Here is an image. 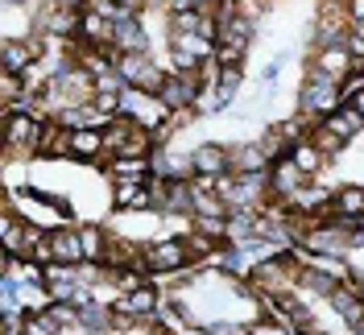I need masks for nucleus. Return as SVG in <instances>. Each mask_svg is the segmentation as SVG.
I'll return each mask as SVG.
<instances>
[{"label":"nucleus","instance_id":"f257e3e1","mask_svg":"<svg viewBox=\"0 0 364 335\" xmlns=\"http://www.w3.org/2000/svg\"><path fill=\"white\" fill-rule=\"evenodd\" d=\"M116 70L124 75V83H129V87L145 91V95L161 91V83H166V75H158V70H154V63H149L145 54H124V58L116 63Z\"/></svg>","mask_w":364,"mask_h":335},{"label":"nucleus","instance_id":"f03ea898","mask_svg":"<svg viewBox=\"0 0 364 335\" xmlns=\"http://www.w3.org/2000/svg\"><path fill=\"white\" fill-rule=\"evenodd\" d=\"M336 100H340L336 75H311V83L302 87V108L306 112H331Z\"/></svg>","mask_w":364,"mask_h":335},{"label":"nucleus","instance_id":"7ed1b4c3","mask_svg":"<svg viewBox=\"0 0 364 335\" xmlns=\"http://www.w3.org/2000/svg\"><path fill=\"white\" fill-rule=\"evenodd\" d=\"M186 104H195V83H191V75H170V79L161 83V108L182 112Z\"/></svg>","mask_w":364,"mask_h":335},{"label":"nucleus","instance_id":"20e7f679","mask_svg":"<svg viewBox=\"0 0 364 335\" xmlns=\"http://www.w3.org/2000/svg\"><path fill=\"white\" fill-rule=\"evenodd\" d=\"M191 170H195V174H211V179L224 174L228 170V149L224 145H199V149L191 154Z\"/></svg>","mask_w":364,"mask_h":335},{"label":"nucleus","instance_id":"39448f33","mask_svg":"<svg viewBox=\"0 0 364 335\" xmlns=\"http://www.w3.org/2000/svg\"><path fill=\"white\" fill-rule=\"evenodd\" d=\"M9 141H13L17 149H33V145L42 141V124H38V120H29V116L9 112Z\"/></svg>","mask_w":364,"mask_h":335},{"label":"nucleus","instance_id":"423d86ee","mask_svg":"<svg viewBox=\"0 0 364 335\" xmlns=\"http://www.w3.org/2000/svg\"><path fill=\"white\" fill-rule=\"evenodd\" d=\"M145 261L154 269H178L186 261V245H178V240H158V245H149Z\"/></svg>","mask_w":364,"mask_h":335},{"label":"nucleus","instance_id":"0eeeda50","mask_svg":"<svg viewBox=\"0 0 364 335\" xmlns=\"http://www.w3.org/2000/svg\"><path fill=\"white\" fill-rule=\"evenodd\" d=\"M364 129V116L356 108H340L336 116H327V124H323V133L340 137V141H348V137H356Z\"/></svg>","mask_w":364,"mask_h":335},{"label":"nucleus","instance_id":"6e6552de","mask_svg":"<svg viewBox=\"0 0 364 335\" xmlns=\"http://www.w3.org/2000/svg\"><path fill=\"white\" fill-rule=\"evenodd\" d=\"M50 245H54V257L63 265H75L83 257V236H75V232H50Z\"/></svg>","mask_w":364,"mask_h":335},{"label":"nucleus","instance_id":"1a4fd4ad","mask_svg":"<svg viewBox=\"0 0 364 335\" xmlns=\"http://www.w3.org/2000/svg\"><path fill=\"white\" fill-rule=\"evenodd\" d=\"M116 42H120V50H129V54H141L145 50V33H141V25L133 17H116Z\"/></svg>","mask_w":364,"mask_h":335},{"label":"nucleus","instance_id":"9d476101","mask_svg":"<svg viewBox=\"0 0 364 335\" xmlns=\"http://www.w3.org/2000/svg\"><path fill=\"white\" fill-rule=\"evenodd\" d=\"M302 170L294 166V157H286V161H277V174H273V191L277 195H294L298 186H302Z\"/></svg>","mask_w":364,"mask_h":335},{"label":"nucleus","instance_id":"9b49d317","mask_svg":"<svg viewBox=\"0 0 364 335\" xmlns=\"http://www.w3.org/2000/svg\"><path fill=\"white\" fill-rule=\"evenodd\" d=\"M38 54H33V46L29 42H4V70L9 75H17V70H29Z\"/></svg>","mask_w":364,"mask_h":335},{"label":"nucleus","instance_id":"f8f14e48","mask_svg":"<svg viewBox=\"0 0 364 335\" xmlns=\"http://www.w3.org/2000/svg\"><path fill=\"white\" fill-rule=\"evenodd\" d=\"M116 307H120V314H129V319H136V314H149L154 307H158V294L141 286V290H133L129 298H120Z\"/></svg>","mask_w":364,"mask_h":335},{"label":"nucleus","instance_id":"ddd939ff","mask_svg":"<svg viewBox=\"0 0 364 335\" xmlns=\"http://www.w3.org/2000/svg\"><path fill=\"white\" fill-rule=\"evenodd\" d=\"M104 149V133H95V129H75L70 133V154L75 157H95Z\"/></svg>","mask_w":364,"mask_h":335},{"label":"nucleus","instance_id":"4468645a","mask_svg":"<svg viewBox=\"0 0 364 335\" xmlns=\"http://www.w3.org/2000/svg\"><path fill=\"white\" fill-rule=\"evenodd\" d=\"M331 302H336V311H340L343 319L352 323V327H360V323H364V302H360V298H356L352 290H340V286H336Z\"/></svg>","mask_w":364,"mask_h":335},{"label":"nucleus","instance_id":"2eb2a0df","mask_svg":"<svg viewBox=\"0 0 364 335\" xmlns=\"http://www.w3.org/2000/svg\"><path fill=\"white\" fill-rule=\"evenodd\" d=\"M116 203L141 211V207H149V203H154V191H145V186H136V182H120V186H116Z\"/></svg>","mask_w":364,"mask_h":335},{"label":"nucleus","instance_id":"dca6fc26","mask_svg":"<svg viewBox=\"0 0 364 335\" xmlns=\"http://www.w3.org/2000/svg\"><path fill=\"white\" fill-rule=\"evenodd\" d=\"M112 174L120 182H141V179H145V161H136V157H133V161H116Z\"/></svg>","mask_w":364,"mask_h":335},{"label":"nucleus","instance_id":"f3484780","mask_svg":"<svg viewBox=\"0 0 364 335\" xmlns=\"http://www.w3.org/2000/svg\"><path fill=\"white\" fill-rule=\"evenodd\" d=\"M79 323H87V327H108L112 314L104 311V307H95V302H87V307H79Z\"/></svg>","mask_w":364,"mask_h":335},{"label":"nucleus","instance_id":"a211bd4d","mask_svg":"<svg viewBox=\"0 0 364 335\" xmlns=\"http://www.w3.org/2000/svg\"><path fill=\"white\" fill-rule=\"evenodd\" d=\"M54 331H58V323L50 314H29L25 319V335H54Z\"/></svg>","mask_w":364,"mask_h":335},{"label":"nucleus","instance_id":"6ab92c4d","mask_svg":"<svg viewBox=\"0 0 364 335\" xmlns=\"http://www.w3.org/2000/svg\"><path fill=\"white\" fill-rule=\"evenodd\" d=\"M318 161H323V154H318L315 145H298V149H294V166L302 170V174H306V170H315Z\"/></svg>","mask_w":364,"mask_h":335},{"label":"nucleus","instance_id":"aec40b11","mask_svg":"<svg viewBox=\"0 0 364 335\" xmlns=\"http://www.w3.org/2000/svg\"><path fill=\"white\" fill-rule=\"evenodd\" d=\"M336 203H340L343 216H364V191H343Z\"/></svg>","mask_w":364,"mask_h":335},{"label":"nucleus","instance_id":"412c9836","mask_svg":"<svg viewBox=\"0 0 364 335\" xmlns=\"http://www.w3.org/2000/svg\"><path fill=\"white\" fill-rule=\"evenodd\" d=\"M215 87L232 100V91L240 87V67H220V83H215Z\"/></svg>","mask_w":364,"mask_h":335},{"label":"nucleus","instance_id":"4be33fe9","mask_svg":"<svg viewBox=\"0 0 364 335\" xmlns=\"http://www.w3.org/2000/svg\"><path fill=\"white\" fill-rule=\"evenodd\" d=\"M79 236H83V257H100V248H104L100 232H95V228H87V232H79Z\"/></svg>","mask_w":364,"mask_h":335},{"label":"nucleus","instance_id":"5701e85b","mask_svg":"<svg viewBox=\"0 0 364 335\" xmlns=\"http://www.w3.org/2000/svg\"><path fill=\"white\" fill-rule=\"evenodd\" d=\"M323 67H327L331 75H336V79H340V70L348 67V58H343L340 50H327V54H323Z\"/></svg>","mask_w":364,"mask_h":335},{"label":"nucleus","instance_id":"b1692460","mask_svg":"<svg viewBox=\"0 0 364 335\" xmlns=\"http://www.w3.org/2000/svg\"><path fill=\"white\" fill-rule=\"evenodd\" d=\"M46 314H50L58 327H67V323H75V319H79V311H70V307H50Z\"/></svg>","mask_w":364,"mask_h":335},{"label":"nucleus","instance_id":"393cba45","mask_svg":"<svg viewBox=\"0 0 364 335\" xmlns=\"http://www.w3.org/2000/svg\"><path fill=\"white\" fill-rule=\"evenodd\" d=\"M13 95H17V75H9V79H4V100H13Z\"/></svg>","mask_w":364,"mask_h":335},{"label":"nucleus","instance_id":"a878e982","mask_svg":"<svg viewBox=\"0 0 364 335\" xmlns=\"http://www.w3.org/2000/svg\"><path fill=\"white\" fill-rule=\"evenodd\" d=\"M352 17H356V21H364V0H352Z\"/></svg>","mask_w":364,"mask_h":335},{"label":"nucleus","instance_id":"bb28decb","mask_svg":"<svg viewBox=\"0 0 364 335\" xmlns=\"http://www.w3.org/2000/svg\"><path fill=\"white\" fill-rule=\"evenodd\" d=\"M356 112H360V116H364V91H360V95H356Z\"/></svg>","mask_w":364,"mask_h":335},{"label":"nucleus","instance_id":"cd10ccee","mask_svg":"<svg viewBox=\"0 0 364 335\" xmlns=\"http://www.w3.org/2000/svg\"><path fill=\"white\" fill-rule=\"evenodd\" d=\"M356 335H364V323H360V327H356Z\"/></svg>","mask_w":364,"mask_h":335},{"label":"nucleus","instance_id":"c85d7f7f","mask_svg":"<svg viewBox=\"0 0 364 335\" xmlns=\"http://www.w3.org/2000/svg\"><path fill=\"white\" fill-rule=\"evenodd\" d=\"M195 4H211V0H195Z\"/></svg>","mask_w":364,"mask_h":335}]
</instances>
